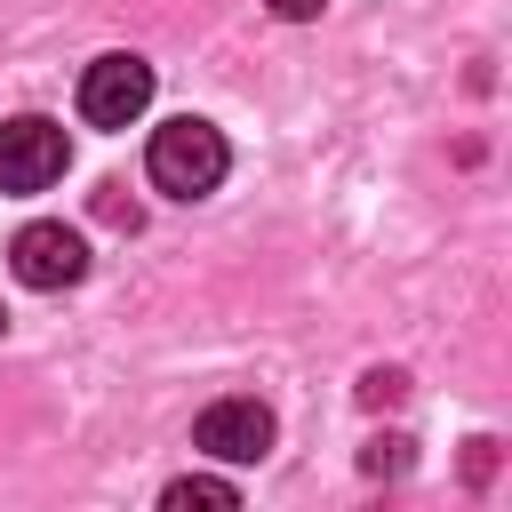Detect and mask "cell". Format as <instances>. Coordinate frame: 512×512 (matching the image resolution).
<instances>
[{
    "label": "cell",
    "instance_id": "8992f818",
    "mask_svg": "<svg viewBox=\"0 0 512 512\" xmlns=\"http://www.w3.org/2000/svg\"><path fill=\"white\" fill-rule=\"evenodd\" d=\"M160 504H168V512H232L240 488H232V480H208V472H184V480H168Z\"/></svg>",
    "mask_w": 512,
    "mask_h": 512
},
{
    "label": "cell",
    "instance_id": "8fae6325",
    "mask_svg": "<svg viewBox=\"0 0 512 512\" xmlns=\"http://www.w3.org/2000/svg\"><path fill=\"white\" fill-rule=\"evenodd\" d=\"M0 328H8V312H0Z\"/></svg>",
    "mask_w": 512,
    "mask_h": 512
},
{
    "label": "cell",
    "instance_id": "5b68a950",
    "mask_svg": "<svg viewBox=\"0 0 512 512\" xmlns=\"http://www.w3.org/2000/svg\"><path fill=\"white\" fill-rule=\"evenodd\" d=\"M272 408L264 400H208L200 424H192V448L216 456V464H264L272 456Z\"/></svg>",
    "mask_w": 512,
    "mask_h": 512
},
{
    "label": "cell",
    "instance_id": "3957f363",
    "mask_svg": "<svg viewBox=\"0 0 512 512\" xmlns=\"http://www.w3.org/2000/svg\"><path fill=\"white\" fill-rule=\"evenodd\" d=\"M144 104H152V64L144 56L112 48L80 72V120L88 128H128V120H144Z\"/></svg>",
    "mask_w": 512,
    "mask_h": 512
},
{
    "label": "cell",
    "instance_id": "6da1fadb",
    "mask_svg": "<svg viewBox=\"0 0 512 512\" xmlns=\"http://www.w3.org/2000/svg\"><path fill=\"white\" fill-rule=\"evenodd\" d=\"M224 168H232V144H224V128H208V120H192V112L152 128L144 176H152L168 200H208V192L224 184Z\"/></svg>",
    "mask_w": 512,
    "mask_h": 512
},
{
    "label": "cell",
    "instance_id": "7a4b0ae2",
    "mask_svg": "<svg viewBox=\"0 0 512 512\" xmlns=\"http://www.w3.org/2000/svg\"><path fill=\"white\" fill-rule=\"evenodd\" d=\"M72 168V136L48 112H16L0 128V192H48Z\"/></svg>",
    "mask_w": 512,
    "mask_h": 512
},
{
    "label": "cell",
    "instance_id": "9c48e42d",
    "mask_svg": "<svg viewBox=\"0 0 512 512\" xmlns=\"http://www.w3.org/2000/svg\"><path fill=\"white\" fill-rule=\"evenodd\" d=\"M400 392H408V376H400V368H368V376H360V400H368V408H392Z\"/></svg>",
    "mask_w": 512,
    "mask_h": 512
},
{
    "label": "cell",
    "instance_id": "277c9868",
    "mask_svg": "<svg viewBox=\"0 0 512 512\" xmlns=\"http://www.w3.org/2000/svg\"><path fill=\"white\" fill-rule=\"evenodd\" d=\"M8 272L24 280V288H72L80 272H88V240L72 232V224H56V216H40V224H24L16 240H8Z\"/></svg>",
    "mask_w": 512,
    "mask_h": 512
},
{
    "label": "cell",
    "instance_id": "30bf717a",
    "mask_svg": "<svg viewBox=\"0 0 512 512\" xmlns=\"http://www.w3.org/2000/svg\"><path fill=\"white\" fill-rule=\"evenodd\" d=\"M264 8H272V16H288V24H312L328 0H264Z\"/></svg>",
    "mask_w": 512,
    "mask_h": 512
},
{
    "label": "cell",
    "instance_id": "52a82bcc",
    "mask_svg": "<svg viewBox=\"0 0 512 512\" xmlns=\"http://www.w3.org/2000/svg\"><path fill=\"white\" fill-rule=\"evenodd\" d=\"M408 448H416L408 432H384V440L360 448V472H368V480H400V472H408Z\"/></svg>",
    "mask_w": 512,
    "mask_h": 512
},
{
    "label": "cell",
    "instance_id": "ba28073f",
    "mask_svg": "<svg viewBox=\"0 0 512 512\" xmlns=\"http://www.w3.org/2000/svg\"><path fill=\"white\" fill-rule=\"evenodd\" d=\"M96 216H104V224H120V232H136V224H144V208H136L120 184H104V192H96Z\"/></svg>",
    "mask_w": 512,
    "mask_h": 512
}]
</instances>
